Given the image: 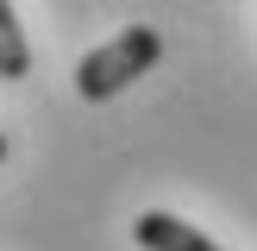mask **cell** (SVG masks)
Returning a JSON list of instances; mask_svg holds the SVG:
<instances>
[{"label":"cell","instance_id":"cell-1","mask_svg":"<svg viewBox=\"0 0 257 251\" xmlns=\"http://www.w3.org/2000/svg\"><path fill=\"white\" fill-rule=\"evenodd\" d=\"M157 57H163V38L151 32V25H125L119 38H107L100 50H88V57L75 63V88H82V100H113L119 88H132L138 75H151Z\"/></svg>","mask_w":257,"mask_h":251},{"label":"cell","instance_id":"cell-2","mask_svg":"<svg viewBox=\"0 0 257 251\" xmlns=\"http://www.w3.org/2000/svg\"><path fill=\"white\" fill-rule=\"evenodd\" d=\"M132 238L145 251H220L201 226H188V220H176V213H163V207H151V213H138L132 220Z\"/></svg>","mask_w":257,"mask_h":251},{"label":"cell","instance_id":"cell-3","mask_svg":"<svg viewBox=\"0 0 257 251\" xmlns=\"http://www.w3.org/2000/svg\"><path fill=\"white\" fill-rule=\"evenodd\" d=\"M25 75H32V44L19 32L13 0H0V82H25Z\"/></svg>","mask_w":257,"mask_h":251},{"label":"cell","instance_id":"cell-4","mask_svg":"<svg viewBox=\"0 0 257 251\" xmlns=\"http://www.w3.org/2000/svg\"><path fill=\"white\" fill-rule=\"evenodd\" d=\"M0 157H7V132H0Z\"/></svg>","mask_w":257,"mask_h":251}]
</instances>
